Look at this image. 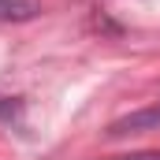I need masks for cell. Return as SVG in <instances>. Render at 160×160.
<instances>
[{
    "mask_svg": "<svg viewBox=\"0 0 160 160\" xmlns=\"http://www.w3.org/2000/svg\"><path fill=\"white\" fill-rule=\"evenodd\" d=\"M145 130H160V104L138 108L130 116H123L108 127V138H127V134H145Z\"/></svg>",
    "mask_w": 160,
    "mask_h": 160,
    "instance_id": "1",
    "label": "cell"
},
{
    "mask_svg": "<svg viewBox=\"0 0 160 160\" xmlns=\"http://www.w3.org/2000/svg\"><path fill=\"white\" fill-rule=\"evenodd\" d=\"M41 15L38 0H0V22H30Z\"/></svg>",
    "mask_w": 160,
    "mask_h": 160,
    "instance_id": "2",
    "label": "cell"
},
{
    "mask_svg": "<svg viewBox=\"0 0 160 160\" xmlns=\"http://www.w3.org/2000/svg\"><path fill=\"white\" fill-rule=\"evenodd\" d=\"M112 160H160V149H145V153H127V157H112Z\"/></svg>",
    "mask_w": 160,
    "mask_h": 160,
    "instance_id": "3",
    "label": "cell"
}]
</instances>
